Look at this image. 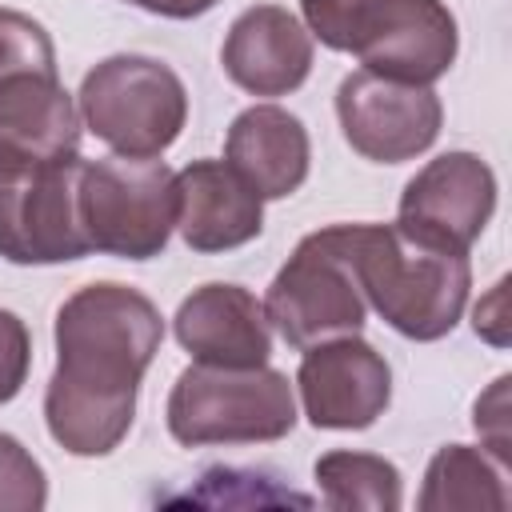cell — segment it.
Listing matches in <instances>:
<instances>
[{"mask_svg":"<svg viewBox=\"0 0 512 512\" xmlns=\"http://www.w3.org/2000/svg\"><path fill=\"white\" fill-rule=\"evenodd\" d=\"M160 308L116 280L72 292L56 312V368L44 392L52 440L72 456H108L132 428L140 380L160 352Z\"/></svg>","mask_w":512,"mask_h":512,"instance_id":"cell-1","label":"cell"},{"mask_svg":"<svg viewBox=\"0 0 512 512\" xmlns=\"http://www.w3.org/2000/svg\"><path fill=\"white\" fill-rule=\"evenodd\" d=\"M340 240L364 300L408 340L448 336L468 304V252L436 248L400 224H340Z\"/></svg>","mask_w":512,"mask_h":512,"instance_id":"cell-2","label":"cell"},{"mask_svg":"<svg viewBox=\"0 0 512 512\" xmlns=\"http://www.w3.org/2000/svg\"><path fill=\"white\" fill-rule=\"evenodd\" d=\"M300 12L324 48L404 84H436L460 48L444 0H300Z\"/></svg>","mask_w":512,"mask_h":512,"instance_id":"cell-3","label":"cell"},{"mask_svg":"<svg viewBox=\"0 0 512 512\" xmlns=\"http://www.w3.org/2000/svg\"><path fill=\"white\" fill-rule=\"evenodd\" d=\"M168 432L184 448L204 444H268L292 432L296 396L284 372L188 364L168 392Z\"/></svg>","mask_w":512,"mask_h":512,"instance_id":"cell-4","label":"cell"},{"mask_svg":"<svg viewBox=\"0 0 512 512\" xmlns=\"http://www.w3.org/2000/svg\"><path fill=\"white\" fill-rule=\"evenodd\" d=\"M76 108L80 124L116 156H160L184 132L188 92L164 60L120 52L84 76Z\"/></svg>","mask_w":512,"mask_h":512,"instance_id":"cell-5","label":"cell"},{"mask_svg":"<svg viewBox=\"0 0 512 512\" xmlns=\"http://www.w3.org/2000/svg\"><path fill=\"white\" fill-rule=\"evenodd\" d=\"M84 156L0 152V256L12 264H64L92 252L80 224Z\"/></svg>","mask_w":512,"mask_h":512,"instance_id":"cell-6","label":"cell"},{"mask_svg":"<svg viewBox=\"0 0 512 512\" xmlns=\"http://www.w3.org/2000/svg\"><path fill=\"white\" fill-rule=\"evenodd\" d=\"M80 224L92 252L152 260L176 228V172L156 156H104L80 168Z\"/></svg>","mask_w":512,"mask_h":512,"instance_id":"cell-7","label":"cell"},{"mask_svg":"<svg viewBox=\"0 0 512 512\" xmlns=\"http://www.w3.org/2000/svg\"><path fill=\"white\" fill-rule=\"evenodd\" d=\"M264 316L284 336V344L300 352L320 340L352 336L364 328L368 300L348 264L340 224L316 228L296 244L288 264L268 284Z\"/></svg>","mask_w":512,"mask_h":512,"instance_id":"cell-8","label":"cell"},{"mask_svg":"<svg viewBox=\"0 0 512 512\" xmlns=\"http://www.w3.org/2000/svg\"><path fill=\"white\" fill-rule=\"evenodd\" d=\"M340 132L372 164H404L428 152L444 124L432 84H404L376 72H348L336 88Z\"/></svg>","mask_w":512,"mask_h":512,"instance_id":"cell-9","label":"cell"},{"mask_svg":"<svg viewBox=\"0 0 512 512\" xmlns=\"http://www.w3.org/2000/svg\"><path fill=\"white\" fill-rule=\"evenodd\" d=\"M496 212V176L476 152L428 160L400 192L396 224L436 248L468 252Z\"/></svg>","mask_w":512,"mask_h":512,"instance_id":"cell-10","label":"cell"},{"mask_svg":"<svg viewBox=\"0 0 512 512\" xmlns=\"http://www.w3.org/2000/svg\"><path fill=\"white\" fill-rule=\"evenodd\" d=\"M296 388L312 428L360 432L384 416L392 400V368L356 332L332 336L304 348V360L296 368Z\"/></svg>","mask_w":512,"mask_h":512,"instance_id":"cell-11","label":"cell"},{"mask_svg":"<svg viewBox=\"0 0 512 512\" xmlns=\"http://www.w3.org/2000/svg\"><path fill=\"white\" fill-rule=\"evenodd\" d=\"M172 332L196 364L256 368L268 364L272 352L264 300H256L240 284H200L196 292H188L172 316Z\"/></svg>","mask_w":512,"mask_h":512,"instance_id":"cell-12","label":"cell"},{"mask_svg":"<svg viewBox=\"0 0 512 512\" xmlns=\"http://www.w3.org/2000/svg\"><path fill=\"white\" fill-rule=\"evenodd\" d=\"M220 64L252 96H288L312 72V32L280 4H252L232 20Z\"/></svg>","mask_w":512,"mask_h":512,"instance_id":"cell-13","label":"cell"},{"mask_svg":"<svg viewBox=\"0 0 512 512\" xmlns=\"http://www.w3.org/2000/svg\"><path fill=\"white\" fill-rule=\"evenodd\" d=\"M176 228L192 252H232L260 236L264 200L224 160H192L176 172Z\"/></svg>","mask_w":512,"mask_h":512,"instance_id":"cell-14","label":"cell"},{"mask_svg":"<svg viewBox=\"0 0 512 512\" xmlns=\"http://www.w3.org/2000/svg\"><path fill=\"white\" fill-rule=\"evenodd\" d=\"M308 128L280 104L244 108L224 136V164L260 196L284 200L308 180Z\"/></svg>","mask_w":512,"mask_h":512,"instance_id":"cell-15","label":"cell"},{"mask_svg":"<svg viewBox=\"0 0 512 512\" xmlns=\"http://www.w3.org/2000/svg\"><path fill=\"white\" fill-rule=\"evenodd\" d=\"M420 508L424 512H500L508 508V488H504V464L488 460L484 448L472 444H444L424 472L420 488Z\"/></svg>","mask_w":512,"mask_h":512,"instance_id":"cell-16","label":"cell"},{"mask_svg":"<svg viewBox=\"0 0 512 512\" xmlns=\"http://www.w3.org/2000/svg\"><path fill=\"white\" fill-rule=\"evenodd\" d=\"M320 500L336 512H396L404 504V484L392 460L372 452H324L316 460Z\"/></svg>","mask_w":512,"mask_h":512,"instance_id":"cell-17","label":"cell"},{"mask_svg":"<svg viewBox=\"0 0 512 512\" xmlns=\"http://www.w3.org/2000/svg\"><path fill=\"white\" fill-rule=\"evenodd\" d=\"M20 72H56V48L40 20L20 8H0V80Z\"/></svg>","mask_w":512,"mask_h":512,"instance_id":"cell-18","label":"cell"},{"mask_svg":"<svg viewBox=\"0 0 512 512\" xmlns=\"http://www.w3.org/2000/svg\"><path fill=\"white\" fill-rule=\"evenodd\" d=\"M48 504V480L36 456L8 432H0V512H40Z\"/></svg>","mask_w":512,"mask_h":512,"instance_id":"cell-19","label":"cell"},{"mask_svg":"<svg viewBox=\"0 0 512 512\" xmlns=\"http://www.w3.org/2000/svg\"><path fill=\"white\" fill-rule=\"evenodd\" d=\"M28 368H32V336L16 312L0 308V404L20 396Z\"/></svg>","mask_w":512,"mask_h":512,"instance_id":"cell-20","label":"cell"},{"mask_svg":"<svg viewBox=\"0 0 512 512\" xmlns=\"http://www.w3.org/2000/svg\"><path fill=\"white\" fill-rule=\"evenodd\" d=\"M508 384H512V376H496L492 388L476 400V416H472L480 444L500 464H508Z\"/></svg>","mask_w":512,"mask_h":512,"instance_id":"cell-21","label":"cell"},{"mask_svg":"<svg viewBox=\"0 0 512 512\" xmlns=\"http://www.w3.org/2000/svg\"><path fill=\"white\" fill-rule=\"evenodd\" d=\"M504 300H508V280H496L492 284V292L476 304V332L488 340V344H496V348H504L508 344V308H504Z\"/></svg>","mask_w":512,"mask_h":512,"instance_id":"cell-22","label":"cell"},{"mask_svg":"<svg viewBox=\"0 0 512 512\" xmlns=\"http://www.w3.org/2000/svg\"><path fill=\"white\" fill-rule=\"evenodd\" d=\"M124 4H136L152 16H168V20H192V16H204L212 12L220 0H124Z\"/></svg>","mask_w":512,"mask_h":512,"instance_id":"cell-23","label":"cell"}]
</instances>
